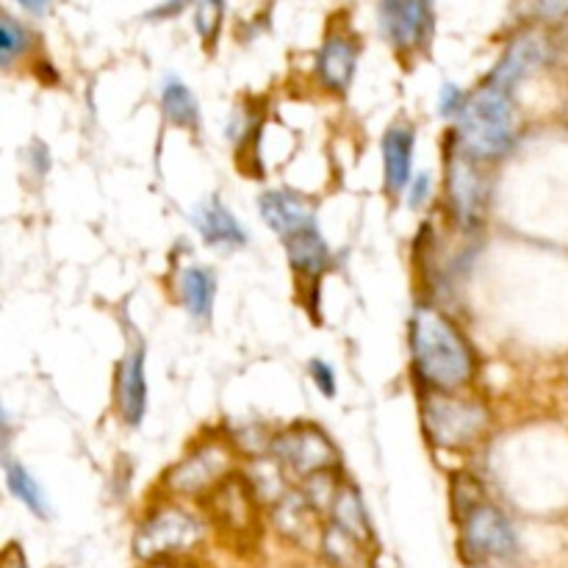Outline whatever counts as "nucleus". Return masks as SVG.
Instances as JSON below:
<instances>
[{
  "label": "nucleus",
  "mask_w": 568,
  "mask_h": 568,
  "mask_svg": "<svg viewBox=\"0 0 568 568\" xmlns=\"http://www.w3.org/2000/svg\"><path fill=\"white\" fill-rule=\"evenodd\" d=\"M466 94L458 83H444L442 94H438V114L442 116H458L466 105Z\"/></svg>",
  "instance_id": "bb28decb"
},
{
  "label": "nucleus",
  "mask_w": 568,
  "mask_h": 568,
  "mask_svg": "<svg viewBox=\"0 0 568 568\" xmlns=\"http://www.w3.org/2000/svg\"><path fill=\"white\" fill-rule=\"evenodd\" d=\"M28 161H31V166H33V172H37V175H48V170H50V150H48V144L44 142H33L31 144V150H28Z\"/></svg>",
  "instance_id": "c756f323"
},
{
  "label": "nucleus",
  "mask_w": 568,
  "mask_h": 568,
  "mask_svg": "<svg viewBox=\"0 0 568 568\" xmlns=\"http://www.w3.org/2000/svg\"><path fill=\"white\" fill-rule=\"evenodd\" d=\"M258 494L253 491L247 477H225L214 491L205 497L209 514L220 530L233 532V536H244L255 527V516H258Z\"/></svg>",
  "instance_id": "1a4fd4ad"
},
{
  "label": "nucleus",
  "mask_w": 568,
  "mask_h": 568,
  "mask_svg": "<svg viewBox=\"0 0 568 568\" xmlns=\"http://www.w3.org/2000/svg\"><path fill=\"white\" fill-rule=\"evenodd\" d=\"M369 547L353 538L349 532H344L342 527H336L331 521L327 527H322V536H320V552L325 555V560L333 568H355L364 560V552Z\"/></svg>",
  "instance_id": "5701e85b"
},
{
  "label": "nucleus",
  "mask_w": 568,
  "mask_h": 568,
  "mask_svg": "<svg viewBox=\"0 0 568 568\" xmlns=\"http://www.w3.org/2000/svg\"><path fill=\"white\" fill-rule=\"evenodd\" d=\"M178 292H181V303L189 311V316H194L197 322L211 320L216 300L214 272L205 270V266H186L178 277Z\"/></svg>",
  "instance_id": "aec40b11"
},
{
  "label": "nucleus",
  "mask_w": 568,
  "mask_h": 568,
  "mask_svg": "<svg viewBox=\"0 0 568 568\" xmlns=\"http://www.w3.org/2000/svg\"><path fill=\"white\" fill-rule=\"evenodd\" d=\"M205 541V521L183 505H159L139 521L131 552L139 564H178Z\"/></svg>",
  "instance_id": "7ed1b4c3"
},
{
  "label": "nucleus",
  "mask_w": 568,
  "mask_h": 568,
  "mask_svg": "<svg viewBox=\"0 0 568 568\" xmlns=\"http://www.w3.org/2000/svg\"><path fill=\"white\" fill-rule=\"evenodd\" d=\"M258 211L266 225L283 239L314 225V211H311L308 200L294 192H277V189L275 192H264L258 200Z\"/></svg>",
  "instance_id": "dca6fc26"
},
{
  "label": "nucleus",
  "mask_w": 568,
  "mask_h": 568,
  "mask_svg": "<svg viewBox=\"0 0 568 568\" xmlns=\"http://www.w3.org/2000/svg\"><path fill=\"white\" fill-rule=\"evenodd\" d=\"M308 375H311V381L316 383V388H320V392L325 394L327 399L336 397V392H338V386H336V372H333L331 364H325V361L314 358V361H311V364H308Z\"/></svg>",
  "instance_id": "a878e982"
},
{
  "label": "nucleus",
  "mask_w": 568,
  "mask_h": 568,
  "mask_svg": "<svg viewBox=\"0 0 568 568\" xmlns=\"http://www.w3.org/2000/svg\"><path fill=\"white\" fill-rule=\"evenodd\" d=\"M460 552L471 568L514 566L521 558V538L510 516L499 505L477 503L458 519Z\"/></svg>",
  "instance_id": "20e7f679"
},
{
  "label": "nucleus",
  "mask_w": 568,
  "mask_h": 568,
  "mask_svg": "<svg viewBox=\"0 0 568 568\" xmlns=\"http://www.w3.org/2000/svg\"><path fill=\"white\" fill-rule=\"evenodd\" d=\"M0 568H31V566H28L22 549L17 547V544H11V547L3 552V564H0Z\"/></svg>",
  "instance_id": "7c9ffc66"
},
{
  "label": "nucleus",
  "mask_w": 568,
  "mask_h": 568,
  "mask_svg": "<svg viewBox=\"0 0 568 568\" xmlns=\"http://www.w3.org/2000/svg\"><path fill=\"white\" fill-rule=\"evenodd\" d=\"M272 455L281 460L283 469L303 477V480L311 475H320V471H333L338 464V453L331 438L314 425H297L281 433L272 442Z\"/></svg>",
  "instance_id": "0eeeda50"
},
{
  "label": "nucleus",
  "mask_w": 568,
  "mask_h": 568,
  "mask_svg": "<svg viewBox=\"0 0 568 568\" xmlns=\"http://www.w3.org/2000/svg\"><path fill=\"white\" fill-rule=\"evenodd\" d=\"M161 109H164L166 120L178 128H186V131H197L203 114H200L197 98L192 94V89L181 81V78L170 75L161 87Z\"/></svg>",
  "instance_id": "412c9836"
},
{
  "label": "nucleus",
  "mask_w": 568,
  "mask_h": 568,
  "mask_svg": "<svg viewBox=\"0 0 568 568\" xmlns=\"http://www.w3.org/2000/svg\"><path fill=\"white\" fill-rule=\"evenodd\" d=\"M316 516H320V510L303 497V491H288L286 497L272 505L275 527L288 541H308L311 532L322 536V530H316Z\"/></svg>",
  "instance_id": "6ab92c4d"
},
{
  "label": "nucleus",
  "mask_w": 568,
  "mask_h": 568,
  "mask_svg": "<svg viewBox=\"0 0 568 568\" xmlns=\"http://www.w3.org/2000/svg\"><path fill=\"white\" fill-rule=\"evenodd\" d=\"M283 244H286V255L292 270L297 272V275L308 277V281H316V277L331 266V250H327L316 222L303 227V231L292 233V236H286Z\"/></svg>",
  "instance_id": "f3484780"
},
{
  "label": "nucleus",
  "mask_w": 568,
  "mask_h": 568,
  "mask_svg": "<svg viewBox=\"0 0 568 568\" xmlns=\"http://www.w3.org/2000/svg\"><path fill=\"white\" fill-rule=\"evenodd\" d=\"M327 516H331L333 525L342 527V530L349 532L353 538H358L364 547H375V527H372L369 510H366L364 499H361L358 488L355 486H349V483H342V486H338Z\"/></svg>",
  "instance_id": "a211bd4d"
},
{
  "label": "nucleus",
  "mask_w": 568,
  "mask_h": 568,
  "mask_svg": "<svg viewBox=\"0 0 568 568\" xmlns=\"http://www.w3.org/2000/svg\"><path fill=\"white\" fill-rule=\"evenodd\" d=\"M430 175L427 172H422V175L414 178V183H410V209H419V205L427 203V197H430Z\"/></svg>",
  "instance_id": "c85d7f7f"
},
{
  "label": "nucleus",
  "mask_w": 568,
  "mask_h": 568,
  "mask_svg": "<svg viewBox=\"0 0 568 568\" xmlns=\"http://www.w3.org/2000/svg\"><path fill=\"white\" fill-rule=\"evenodd\" d=\"M491 414L483 403L455 397V392H433L422 399V430L442 449H471L483 442Z\"/></svg>",
  "instance_id": "39448f33"
},
{
  "label": "nucleus",
  "mask_w": 568,
  "mask_h": 568,
  "mask_svg": "<svg viewBox=\"0 0 568 568\" xmlns=\"http://www.w3.org/2000/svg\"><path fill=\"white\" fill-rule=\"evenodd\" d=\"M183 6H186V0H166L164 9L155 11V17H164V14H175V11H181Z\"/></svg>",
  "instance_id": "2f4dec72"
},
{
  "label": "nucleus",
  "mask_w": 568,
  "mask_h": 568,
  "mask_svg": "<svg viewBox=\"0 0 568 568\" xmlns=\"http://www.w3.org/2000/svg\"><path fill=\"white\" fill-rule=\"evenodd\" d=\"M233 453L225 442H203L166 471L164 483L175 497L205 499L225 477H231Z\"/></svg>",
  "instance_id": "423d86ee"
},
{
  "label": "nucleus",
  "mask_w": 568,
  "mask_h": 568,
  "mask_svg": "<svg viewBox=\"0 0 568 568\" xmlns=\"http://www.w3.org/2000/svg\"><path fill=\"white\" fill-rule=\"evenodd\" d=\"M381 31L394 50L410 53L430 42L433 0H381Z\"/></svg>",
  "instance_id": "6e6552de"
},
{
  "label": "nucleus",
  "mask_w": 568,
  "mask_h": 568,
  "mask_svg": "<svg viewBox=\"0 0 568 568\" xmlns=\"http://www.w3.org/2000/svg\"><path fill=\"white\" fill-rule=\"evenodd\" d=\"M447 194L453 216L464 227H475L486 209V178L466 153H453L447 161Z\"/></svg>",
  "instance_id": "9d476101"
},
{
  "label": "nucleus",
  "mask_w": 568,
  "mask_h": 568,
  "mask_svg": "<svg viewBox=\"0 0 568 568\" xmlns=\"http://www.w3.org/2000/svg\"><path fill=\"white\" fill-rule=\"evenodd\" d=\"M355 72H358V42L347 33H331L316 55V75L322 87L344 94L353 87Z\"/></svg>",
  "instance_id": "f8f14e48"
},
{
  "label": "nucleus",
  "mask_w": 568,
  "mask_h": 568,
  "mask_svg": "<svg viewBox=\"0 0 568 568\" xmlns=\"http://www.w3.org/2000/svg\"><path fill=\"white\" fill-rule=\"evenodd\" d=\"M564 53H566V59H568V28H566V33H564Z\"/></svg>",
  "instance_id": "f704fd0d"
},
{
  "label": "nucleus",
  "mask_w": 568,
  "mask_h": 568,
  "mask_svg": "<svg viewBox=\"0 0 568 568\" xmlns=\"http://www.w3.org/2000/svg\"><path fill=\"white\" fill-rule=\"evenodd\" d=\"M516 139V109L508 89L483 83L458 114L460 153L475 161L503 159Z\"/></svg>",
  "instance_id": "f03ea898"
},
{
  "label": "nucleus",
  "mask_w": 568,
  "mask_h": 568,
  "mask_svg": "<svg viewBox=\"0 0 568 568\" xmlns=\"http://www.w3.org/2000/svg\"><path fill=\"white\" fill-rule=\"evenodd\" d=\"M192 222L209 247L239 250L247 244V231L239 225L233 211L227 209L220 197H211L205 200V203H200L197 209H194Z\"/></svg>",
  "instance_id": "4468645a"
},
{
  "label": "nucleus",
  "mask_w": 568,
  "mask_h": 568,
  "mask_svg": "<svg viewBox=\"0 0 568 568\" xmlns=\"http://www.w3.org/2000/svg\"><path fill=\"white\" fill-rule=\"evenodd\" d=\"M222 20H225V0H197V9H194V28H197L203 42H216V37H220L222 31Z\"/></svg>",
  "instance_id": "393cba45"
},
{
  "label": "nucleus",
  "mask_w": 568,
  "mask_h": 568,
  "mask_svg": "<svg viewBox=\"0 0 568 568\" xmlns=\"http://www.w3.org/2000/svg\"><path fill=\"white\" fill-rule=\"evenodd\" d=\"M3 475H6V486H9L11 497H14L17 503L28 510V514H33L37 519H42V521L50 519L48 494L42 491V486L37 483V477H33L26 466L17 464V460H11V458H6Z\"/></svg>",
  "instance_id": "4be33fe9"
},
{
  "label": "nucleus",
  "mask_w": 568,
  "mask_h": 568,
  "mask_svg": "<svg viewBox=\"0 0 568 568\" xmlns=\"http://www.w3.org/2000/svg\"><path fill=\"white\" fill-rule=\"evenodd\" d=\"M414 144L416 131L410 122L399 120L383 136V170H386V189L392 194L405 192L414 172Z\"/></svg>",
  "instance_id": "2eb2a0df"
},
{
  "label": "nucleus",
  "mask_w": 568,
  "mask_h": 568,
  "mask_svg": "<svg viewBox=\"0 0 568 568\" xmlns=\"http://www.w3.org/2000/svg\"><path fill=\"white\" fill-rule=\"evenodd\" d=\"M28 44H31V39H28L26 28L11 14L0 17V61H3V67L14 64V59L26 53Z\"/></svg>",
  "instance_id": "b1692460"
},
{
  "label": "nucleus",
  "mask_w": 568,
  "mask_h": 568,
  "mask_svg": "<svg viewBox=\"0 0 568 568\" xmlns=\"http://www.w3.org/2000/svg\"><path fill=\"white\" fill-rule=\"evenodd\" d=\"M547 59H549V44L541 33L536 31L519 33V37L508 44V50H505L503 59L497 61V67L491 70L488 83L514 92L516 83H519L521 78L530 75V72L541 70V67L547 64Z\"/></svg>",
  "instance_id": "9b49d317"
},
{
  "label": "nucleus",
  "mask_w": 568,
  "mask_h": 568,
  "mask_svg": "<svg viewBox=\"0 0 568 568\" xmlns=\"http://www.w3.org/2000/svg\"><path fill=\"white\" fill-rule=\"evenodd\" d=\"M530 11L541 20H566L568 0H530Z\"/></svg>",
  "instance_id": "cd10ccee"
},
{
  "label": "nucleus",
  "mask_w": 568,
  "mask_h": 568,
  "mask_svg": "<svg viewBox=\"0 0 568 568\" xmlns=\"http://www.w3.org/2000/svg\"><path fill=\"white\" fill-rule=\"evenodd\" d=\"M142 568H178L175 564H142Z\"/></svg>",
  "instance_id": "72a5a7b5"
},
{
  "label": "nucleus",
  "mask_w": 568,
  "mask_h": 568,
  "mask_svg": "<svg viewBox=\"0 0 568 568\" xmlns=\"http://www.w3.org/2000/svg\"><path fill=\"white\" fill-rule=\"evenodd\" d=\"M414 372L430 392H460L475 381L477 358L453 320L433 305H419L410 320Z\"/></svg>",
  "instance_id": "f257e3e1"
},
{
  "label": "nucleus",
  "mask_w": 568,
  "mask_h": 568,
  "mask_svg": "<svg viewBox=\"0 0 568 568\" xmlns=\"http://www.w3.org/2000/svg\"><path fill=\"white\" fill-rule=\"evenodd\" d=\"M116 410L128 427H139L148 410V377H144V353L133 347L116 369Z\"/></svg>",
  "instance_id": "ddd939ff"
},
{
  "label": "nucleus",
  "mask_w": 568,
  "mask_h": 568,
  "mask_svg": "<svg viewBox=\"0 0 568 568\" xmlns=\"http://www.w3.org/2000/svg\"><path fill=\"white\" fill-rule=\"evenodd\" d=\"M17 3H20V6H26L28 11H37V14H39V11H44V9H48V6H50V0H17Z\"/></svg>",
  "instance_id": "473e14b6"
}]
</instances>
